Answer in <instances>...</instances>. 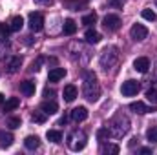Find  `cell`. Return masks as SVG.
Instances as JSON below:
<instances>
[{
	"mask_svg": "<svg viewBox=\"0 0 157 155\" xmlns=\"http://www.w3.org/2000/svg\"><path fill=\"white\" fill-rule=\"evenodd\" d=\"M146 99H148L152 104H157V89L155 88H150V89L146 91Z\"/></svg>",
	"mask_w": 157,
	"mask_h": 155,
	"instance_id": "83f0119b",
	"label": "cell"
},
{
	"mask_svg": "<svg viewBox=\"0 0 157 155\" xmlns=\"http://www.w3.org/2000/svg\"><path fill=\"white\" fill-rule=\"evenodd\" d=\"M22 26H24V18L22 17H13L11 18V22H9V31H20L22 29Z\"/></svg>",
	"mask_w": 157,
	"mask_h": 155,
	"instance_id": "ffe728a7",
	"label": "cell"
},
{
	"mask_svg": "<svg viewBox=\"0 0 157 155\" xmlns=\"http://www.w3.org/2000/svg\"><path fill=\"white\" fill-rule=\"evenodd\" d=\"M108 137H112V133H110L108 126H106V128L97 130V141H99V142H106V141H108Z\"/></svg>",
	"mask_w": 157,
	"mask_h": 155,
	"instance_id": "cb8c5ba5",
	"label": "cell"
},
{
	"mask_svg": "<svg viewBox=\"0 0 157 155\" xmlns=\"http://www.w3.org/2000/svg\"><path fill=\"white\" fill-rule=\"evenodd\" d=\"M137 91H139V82L137 80H126L121 86V93L124 97H133V95H137Z\"/></svg>",
	"mask_w": 157,
	"mask_h": 155,
	"instance_id": "8992f818",
	"label": "cell"
},
{
	"mask_svg": "<svg viewBox=\"0 0 157 155\" xmlns=\"http://www.w3.org/2000/svg\"><path fill=\"white\" fill-rule=\"evenodd\" d=\"M155 6H157V0H155Z\"/></svg>",
	"mask_w": 157,
	"mask_h": 155,
	"instance_id": "ab89813d",
	"label": "cell"
},
{
	"mask_svg": "<svg viewBox=\"0 0 157 155\" xmlns=\"http://www.w3.org/2000/svg\"><path fill=\"white\" fill-rule=\"evenodd\" d=\"M46 113L42 112V110H39V112H33V115H31V120L33 122H37V124H44L46 122Z\"/></svg>",
	"mask_w": 157,
	"mask_h": 155,
	"instance_id": "484cf974",
	"label": "cell"
},
{
	"mask_svg": "<svg viewBox=\"0 0 157 155\" xmlns=\"http://www.w3.org/2000/svg\"><path fill=\"white\" fill-rule=\"evenodd\" d=\"M84 39H86V42H90V44H97V42H101V35L95 29H88L84 33Z\"/></svg>",
	"mask_w": 157,
	"mask_h": 155,
	"instance_id": "44dd1931",
	"label": "cell"
},
{
	"mask_svg": "<svg viewBox=\"0 0 157 155\" xmlns=\"http://www.w3.org/2000/svg\"><path fill=\"white\" fill-rule=\"evenodd\" d=\"M143 18H144V20H150V22H154L157 17H155V13H154L152 9H143Z\"/></svg>",
	"mask_w": 157,
	"mask_h": 155,
	"instance_id": "4dcf8cb0",
	"label": "cell"
},
{
	"mask_svg": "<svg viewBox=\"0 0 157 155\" xmlns=\"http://www.w3.org/2000/svg\"><path fill=\"white\" fill-rule=\"evenodd\" d=\"M86 141H88V137H86V133H84L82 130H75V131H71V133L68 135V146H70L71 152H80V150H84Z\"/></svg>",
	"mask_w": 157,
	"mask_h": 155,
	"instance_id": "3957f363",
	"label": "cell"
},
{
	"mask_svg": "<svg viewBox=\"0 0 157 155\" xmlns=\"http://www.w3.org/2000/svg\"><path fill=\"white\" fill-rule=\"evenodd\" d=\"M64 77H66V70L64 68H53L49 71V75H48L49 82H59L60 78H64Z\"/></svg>",
	"mask_w": 157,
	"mask_h": 155,
	"instance_id": "5bb4252c",
	"label": "cell"
},
{
	"mask_svg": "<svg viewBox=\"0 0 157 155\" xmlns=\"http://www.w3.org/2000/svg\"><path fill=\"white\" fill-rule=\"evenodd\" d=\"M18 104H20V100H18L17 97H11V99H7V100L2 104V110H4V113H9V112H13L15 108H18Z\"/></svg>",
	"mask_w": 157,
	"mask_h": 155,
	"instance_id": "2e32d148",
	"label": "cell"
},
{
	"mask_svg": "<svg viewBox=\"0 0 157 155\" xmlns=\"http://www.w3.org/2000/svg\"><path fill=\"white\" fill-rule=\"evenodd\" d=\"M130 110L132 112H135V113H148V112H152V108L150 106H146L144 102H141V100H137V102H132L130 104Z\"/></svg>",
	"mask_w": 157,
	"mask_h": 155,
	"instance_id": "9a60e30c",
	"label": "cell"
},
{
	"mask_svg": "<svg viewBox=\"0 0 157 155\" xmlns=\"http://www.w3.org/2000/svg\"><path fill=\"white\" fill-rule=\"evenodd\" d=\"M130 35H132V39L133 40L141 42V40H144L146 37H148V29H146L143 24H133L132 29H130Z\"/></svg>",
	"mask_w": 157,
	"mask_h": 155,
	"instance_id": "52a82bcc",
	"label": "cell"
},
{
	"mask_svg": "<svg viewBox=\"0 0 157 155\" xmlns=\"http://www.w3.org/2000/svg\"><path fill=\"white\" fill-rule=\"evenodd\" d=\"M62 95H64V100H66V102H73V100L77 99L78 91H77V88H75L73 84H68V86L64 88V91H62Z\"/></svg>",
	"mask_w": 157,
	"mask_h": 155,
	"instance_id": "8fae6325",
	"label": "cell"
},
{
	"mask_svg": "<svg viewBox=\"0 0 157 155\" xmlns=\"http://www.w3.org/2000/svg\"><path fill=\"white\" fill-rule=\"evenodd\" d=\"M62 31H64V35H75V31H77V24H75V20H71V18L64 20Z\"/></svg>",
	"mask_w": 157,
	"mask_h": 155,
	"instance_id": "ac0fdd59",
	"label": "cell"
},
{
	"mask_svg": "<svg viewBox=\"0 0 157 155\" xmlns=\"http://www.w3.org/2000/svg\"><path fill=\"white\" fill-rule=\"evenodd\" d=\"M7 126H9L11 130L20 128V119H18V117H9V119H7Z\"/></svg>",
	"mask_w": 157,
	"mask_h": 155,
	"instance_id": "f546056e",
	"label": "cell"
},
{
	"mask_svg": "<svg viewBox=\"0 0 157 155\" xmlns=\"http://www.w3.org/2000/svg\"><path fill=\"white\" fill-rule=\"evenodd\" d=\"M55 95V91L53 89H44V97H48V99H51Z\"/></svg>",
	"mask_w": 157,
	"mask_h": 155,
	"instance_id": "8d00e7d4",
	"label": "cell"
},
{
	"mask_svg": "<svg viewBox=\"0 0 157 155\" xmlns=\"http://www.w3.org/2000/svg\"><path fill=\"white\" fill-rule=\"evenodd\" d=\"M46 137H48V141H51V142H55V144H59V142L62 141V133H60L59 130H49V131L46 133Z\"/></svg>",
	"mask_w": 157,
	"mask_h": 155,
	"instance_id": "7402d4cb",
	"label": "cell"
},
{
	"mask_svg": "<svg viewBox=\"0 0 157 155\" xmlns=\"http://www.w3.org/2000/svg\"><path fill=\"white\" fill-rule=\"evenodd\" d=\"M4 99H6V97H4V95L0 93V104H4Z\"/></svg>",
	"mask_w": 157,
	"mask_h": 155,
	"instance_id": "f35d334b",
	"label": "cell"
},
{
	"mask_svg": "<svg viewBox=\"0 0 157 155\" xmlns=\"http://www.w3.org/2000/svg\"><path fill=\"white\" fill-rule=\"evenodd\" d=\"M35 4H39V6H51L53 0H35Z\"/></svg>",
	"mask_w": 157,
	"mask_h": 155,
	"instance_id": "d590c367",
	"label": "cell"
},
{
	"mask_svg": "<svg viewBox=\"0 0 157 155\" xmlns=\"http://www.w3.org/2000/svg\"><path fill=\"white\" fill-rule=\"evenodd\" d=\"M108 4L112 7H117V9H122V2L121 0H108Z\"/></svg>",
	"mask_w": 157,
	"mask_h": 155,
	"instance_id": "d6a6232c",
	"label": "cell"
},
{
	"mask_svg": "<svg viewBox=\"0 0 157 155\" xmlns=\"http://www.w3.org/2000/svg\"><path fill=\"white\" fill-rule=\"evenodd\" d=\"M24 146H26L28 150H37V148L40 146V139L37 137V135H29V137H26Z\"/></svg>",
	"mask_w": 157,
	"mask_h": 155,
	"instance_id": "e0dca14e",
	"label": "cell"
},
{
	"mask_svg": "<svg viewBox=\"0 0 157 155\" xmlns=\"http://www.w3.org/2000/svg\"><path fill=\"white\" fill-rule=\"evenodd\" d=\"M20 64H22L20 57H13V59L9 60V64H7V71H9V73H15V71H18Z\"/></svg>",
	"mask_w": 157,
	"mask_h": 155,
	"instance_id": "603a6c76",
	"label": "cell"
},
{
	"mask_svg": "<svg viewBox=\"0 0 157 155\" xmlns=\"http://www.w3.org/2000/svg\"><path fill=\"white\" fill-rule=\"evenodd\" d=\"M20 91H22L26 97L35 95V82H33V80H24V82H20Z\"/></svg>",
	"mask_w": 157,
	"mask_h": 155,
	"instance_id": "4fadbf2b",
	"label": "cell"
},
{
	"mask_svg": "<svg viewBox=\"0 0 157 155\" xmlns=\"http://www.w3.org/2000/svg\"><path fill=\"white\" fill-rule=\"evenodd\" d=\"M133 68H135L139 73H146V71L150 70V60H148V57H139V59H135Z\"/></svg>",
	"mask_w": 157,
	"mask_h": 155,
	"instance_id": "9c48e42d",
	"label": "cell"
},
{
	"mask_svg": "<svg viewBox=\"0 0 157 155\" xmlns=\"http://www.w3.org/2000/svg\"><path fill=\"white\" fill-rule=\"evenodd\" d=\"M102 24H104V28L108 31H117L119 28H121V18H119L117 15H106L104 20H102Z\"/></svg>",
	"mask_w": 157,
	"mask_h": 155,
	"instance_id": "ba28073f",
	"label": "cell"
},
{
	"mask_svg": "<svg viewBox=\"0 0 157 155\" xmlns=\"http://www.w3.org/2000/svg\"><path fill=\"white\" fill-rule=\"evenodd\" d=\"M28 24H29V29L31 31H40L44 28V15L42 13H29Z\"/></svg>",
	"mask_w": 157,
	"mask_h": 155,
	"instance_id": "5b68a950",
	"label": "cell"
},
{
	"mask_svg": "<svg viewBox=\"0 0 157 155\" xmlns=\"http://www.w3.org/2000/svg\"><path fill=\"white\" fill-rule=\"evenodd\" d=\"M7 35H9V26L0 24V40H6L7 39Z\"/></svg>",
	"mask_w": 157,
	"mask_h": 155,
	"instance_id": "1f68e13d",
	"label": "cell"
},
{
	"mask_svg": "<svg viewBox=\"0 0 157 155\" xmlns=\"http://www.w3.org/2000/svg\"><path fill=\"white\" fill-rule=\"evenodd\" d=\"M139 153H152V150H150V148H141Z\"/></svg>",
	"mask_w": 157,
	"mask_h": 155,
	"instance_id": "74e56055",
	"label": "cell"
},
{
	"mask_svg": "<svg viewBox=\"0 0 157 155\" xmlns=\"http://www.w3.org/2000/svg\"><path fill=\"white\" fill-rule=\"evenodd\" d=\"M40 62H42V59H39V60H37V62H33V64H31V68H29V70H31V71H39L40 68Z\"/></svg>",
	"mask_w": 157,
	"mask_h": 155,
	"instance_id": "e575fe53",
	"label": "cell"
},
{
	"mask_svg": "<svg viewBox=\"0 0 157 155\" xmlns=\"http://www.w3.org/2000/svg\"><path fill=\"white\" fill-rule=\"evenodd\" d=\"M13 135L9 133V131H0V146L2 148H9L11 144H13Z\"/></svg>",
	"mask_w": 157,
	"mask_h": 155,
	"instance_id": "d6986e66",
	"label": "cell"
},
{
	"mask_svg": "<svg viewBox=\"0 0 157 155\" xmlns=\"http://www.w3.org/2000/svg\"><path fill=\"white\" fill-rule=\"evenodd\" d=\"M40 110H42L46 115H55V113L59 112V106H57L55 100H44V102L40 104Z\"/></svg>",
	"mask_w": 157,
	"mask_h": 155,
	"instance_id": "30bf717a",
	"label": "cell"
},
{
	"mask_svg": "<svg viewBox=\"0 0 157 155\" xmlns=\"http://www.w3.org/2000/svg\"><path fill=\"white\" fill-rule=\"evenodd\" d=\"M82 93H84V97H86L90 102H95V100L101 97V86H99V82H97V75H95V73L88 71V73L84 75V88H82Z\"/></svg>",
	"mask_w": 157,
	"mask_h": 155,
	"instance_id": "6da1fadb",
	"label": "cell"
},
{
	"mask_svg": "<svg viewBox=\"0 0 157 155\" xmlns=\"http://www.w3.org/2000/svg\"><path fill=\"white\" fill-rule=\"evenodd\" d=\"M108 130H110V133H112L113 137H117V139L122 137V135H126L128 130H130V120H128V117L122 115V113H117V115L110 120Z\"/></svg>",
	"mask_w": 157,
	"mask_h": 155,
	"instance_id": "7a4b0ae2",
	"label": "cell"
},
{
	"mask_svg": "<svg viewBox=\"0 0 157 155\" xmlns=\"http://www.w3.org/2000/svg\"><path fill=\"white\" fill-rule=\"evenodd\" d=\"M71 119H73L75 122L86 120V119H88V110H86L84 106H78V108H75V110H71Z\"/></svg>",
	"mask_w": 157,
	"mask_h": 155,
	"instance_id": "7c38bea8",
	"label": "cell"
},
{
	"mask_svg": "<svg viewBox=\"0 0 157 155\" xmlns=\"http://www.w3.org/2000/svg\"><path fill=\"white\" fill-rule=\"evenodd\" d=\"M95 22H97V15H95V13H90V15L82 17V24H84V26H91V24H95Z\"/></svg>",
	"mask_w": 157,
	"mask_h": 155,
	"instance_id": "4316f807",
	"label": "cell"
},
{
	"mask_svg": "<svg viewBox=\"0 0 157 155\" xmlns=\"http://www.w3.org/2000/svg\"><path fill=\"white\" fill-rule=\"evenodd\" d=\"M119 60V53H117V47H106L102 51V57H101V66L108 71L112 70Z\"/></svg>",
	"mask_w": 157,
	"mask_h": 155,
	"instance_id": "277c9868",
	"label": "cell"
},
{
	"mask_svg": "<svg viewBox=\"0 0 157 155\" xmlns=\"http://www.w3.org/2000/svg\"><path fill=\"white\" fill-rule=\"evenodd\" d=\"M119 152H121V148L117 144H104L102 146V153L104 155H117Z\"/></svg>",
	"mask_w": 157,
	"mask_h": 155,
	"instance_id": "d4e9b609",
	"label": "cell"
},
{
	"mask_svg": "<svg viewBox=\"0 0 157 155\" xmlns=\"http://www.w3.org/2000/svg\"><path fill=\"white\" fill-rule=\"evenodd\" d=\"M6 49H7V42H6V40H0V59L4 57Z\"/></svg>",
	"mask_w": 157,
	"mask_h": 155,
	"instance_id": "836d02e7",
	"label": "cell"
},
{
	"mask_svg": "<svg viewBox=\"0 0 157 155\" xmlns=\"http://www.w3.org/2000/svg\"><path fill=\"white\" fill-rule=\"evenodd\" d=\"M146 137L150 142H157V126H152L148 131H146Z\"/></svg>",
	"mask_w": 157,
	"mask_h": 155,
	"instance_id": "f1b7e54d",
	"label": "cell"
}]
</instances>
